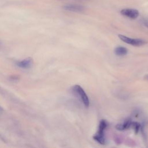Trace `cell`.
Here are the masks:
<instances>
[{
	"label": "cell",
	"instance_id": "1",
	"mask_svg": "<svg viewBox=\"0 0 148 148\" xmlns=\"http://www.w3.org/2000/svg\"><path fill=\"white\" fill-rule=\"evenodd\" d=\"M72 90L74 92L75 94H76L79 98L80 99V100L82 101L84 106L86 107H88L90 104L88 98L83 90V89L80 87L79 85H75L72 87Z\"/></svg>",
	"mask_w": 148,
	"mask_h": 148
},
{
	"label": "cell",
	"instance_id": "2",
	"mask_svg": "<svg viewBox=\"0 0 148 148\" xmlns=\"http://www.w3.org/2000/svg\"><path fill=\"white\" fill-rule=\"evenodd\" d=\"M119 38L123 42H124L126 43L136 46H142L147 43V41L141 39H132L130 38L129 37H127L123 35H119Z\"/></svg>",
	"mask_w": 148,
	"mask_h": 148
},
{
	"label": "cell",
	"instance_id": "3",
	"mask_svg": "<svg viewBox=\"0 0 148 148\" xmlns=\"http://www.w3.org/2000/svg\"><path fill=\"white\" fill-rule=\"evenodd\" d=\"M120 13L122 15L132 19L136 18L139 14V11L138 10L131 8L123 9L120 11Z\"/></svg>",
	"mask_w": 148,
	"mask_h": 148
},
{
	"label": "cell",
	"instance_id": "4",
	"mask_svg": "<svg viewBox=\"0 0 148 148\" xmlns=\"http://www.w3.org/2000/svg\"><path fill=\"white\" fill-rule=\"evenodd\" d=\"M64 9L66 10L73 12H81L84 10V7L77 4H68L64 6Z\"/></svg>",
	"mask_w": 148,
	"mask_h": 148
},
{
	"label": "cell",
	"instance_id": "5",
	"mask_svg": "<svg viewBox=\"0 0 148 148\" xmlns=\"http://www.w3.org/2000/svg\"><path fill=\"white\" fill-rule=\"evenodd\" d=\"M33 64V61L31 58H27L20 61H18L16 64L17 65L23 69H28L32 66Z\"/></svg>",
	"mask_w": 148,
	"mask_h": 148
},
{
	"label": "cell",
	"instance_id": "6",
	"mask_svg": "<svg viewBox=\"0 0 148 148\" xmlns=\"http://www.w3.org/2000/svg\"><path fill=\"white\" fill-rule=\"evenodd\" d=\"M131 123H132V121L130 119H127L125 120L123 123L117 124L116 125V128L119 131L128 129L131 126Z\"/></svg>",
	"mask_w": 148,
	"mask_h": 148
},
{
	"label": "cell",
	"instance_id": "7",
	"mask_svg": "<svg viewBox=\"0 0 148 148\" xmlns=\"http://www.w3.org/2000/svg\"><path fill=\"white\" fill-rule=\"evenodd\" d=\"M114 51L116 55L121 56L125 55L128 52V50L124 47L118 46L114 49Z\"/></svg>",
	"mask_w": 148,
	"mask_h": 148
},
{
	"label": "cell",
	"instance_id": "8",
	"mask_svg": "<svg viewBox=\"0 0 148 148\" xmlns=\"http://www.w3.org/2000/svg\"><path fill=\"white\" fill-rule=\"evenodd\" d=\"M106 127H107V123L106 122V121L104 120H101L99 124V128H98L97 134L104 135V131L106 129Z\"/></svg>",
	"mask_w": 148,
	"mask_h": 148
},
{
	"label": "cell",
	"instance_id": "9",
	"mask_svg": "<svg viewBox=\"0 0 148 148\" xmlns=\"http://www.w3.org/2000/svg\"><path fill=\"white\" fill-rule=\"evenodd\" d=\"M93 138L97 141L99 143L101 144V145H104L106 143V139L105 138L104 135H101V134H96L94 136Z\"/></svg>",
	"mask_w": 148,
	"mask_h": 148
},
{
	"label": "cell",
	"instance_id": "10",
	"mask_svg": "<svg viewBox=\"0 0 148 148\" xmlns=\"http://www.w3.org/2000/svg\"><path fill=\"white\" fill-rule=\"evenodd\" d=\"M131 127H132L134 130H135V133H138V131H139V130L140 127V124L138 123V122H135V121H132L131 123Z\"/></svg>",
	"mask_w": 148,
	"mask_h": 148
},
{
	"label": "cell",
	"instance_id": "11",
	"mask_svg": "<svg viewBox=\"0 0 148 148\" xmlns=\"http://www.w3.org/2000/svg\"><path fill=\"white\" fill-rule=\"evenodd\" d=\"M142 24L146 27L147 28H148V18H145L142 20Z\"/></svg>",
	"mask_w": 148,
	"mask_h": 148
}]
</instances>
